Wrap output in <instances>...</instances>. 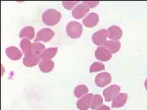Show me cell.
<instances>
[{"label": "cell", "instance_id": "cell-17", "mask_svg": "<svg viewBox=\"0 0 147 110\" xmlns=\"http://www.w3.org/2000/svg\"><path fill=\"white\" fill-rule=\"evenodd\" d=\"M34 35L35 31L34 28L32 26H26L20 31L19 36L22 39L32 40L34 38Z\"/></svg>", "mask_w": 147, "mask_h": 110}, {"label": "cell", "instance_id": "cell-2", "mask_svg": "<svg viewBox=\"0 0 147 110\" xmlns=\"http://www.w3.org/2000/svg\"><path fill=\"white\" fill-rule=\"evenodd\" d=\"M82 24L76 21H70L66 26V32L69 37L72 39L79 38L82 34Z\"/></svg>", "mask_w": 147, "mask_h": 110}, {"label": "cell", "instance_id": "cell-3", "mask_svg": "<svg viewBox=\"0 0 147 110\" xmlns=\"http://www.w3.org/2000/svg\"><path fill=\"white\" fill-rule=\"evenodd\" d=\"M107 38L108 34L107 30L102 29L95 32L92 36V40L96 45L104 46V45L107 42Z\"/></svg>", "mask_w": 147, "mask_h": 110}, {"label": "cell", "instance_id": "cell-20", "mask_svg": "<svg viewBox=\"0 0 147 110\" xmlns=\"http://www.w3.org/2000/svg\"><path fill=\"white\" fill-rule=\"evenodd\" d=\"M74 93V95L76 97L80 98L82 97H84L88 93V88L84 85H78L75 88Z\"/></svg>", "mask_w": 147, "mask_h": 110}, {"label": "cell", "instance_id": "cell-10", "mask_svg": "<svg viewBox=\"0 0 147 110\" xmlns=\"http://www.w3.org/2000/svg\"><path fill=\"white\" fill-rule=\"evenodd\" d=\"M93 94L90 93L86 94L84 97H83L79 100L77 101V107L80 110H87L91 107L92 99L93 97Z\"/></svg>", "mask_w": 147, "mask_h": 110}, {"label": "cell", "instance_id": "cell-1", "mask_svg": "<svg viewBox=\"0 0 147 110\" xmlns=\"http://www.w3.org/2000/svg\"><path fill=\"white\" fill-rule=\"evenodd\" d=\"M61 14L58 11L54 9H49L44 11L42 16V21L45 25L54 26L60 21Z\"/></svg>", "mask_w": 147, "mask_h": 110}, {"label": "cell", "instance_id": "cell-4", "mask_svg": "<svg viewBox=\"0 0 147 110\" xmlns=\"http://www.w3.org/2000/svg\"><path fill=\"white\" fill-rule=\"evenodd\" d=\"M55 36V32L50 28H43L38 31L37 33L36 38L34 39L35 42L42 41L47 42L51 40Z\"/></svg>", "mask_w": 147, "mask_h": 110}, {"label": "cell", "instance_id": "cell-12", "mask_svg": "<svg viewBox=\"0 0 147 110\" xmlns=\"http://www.w3.org/2000/svg\"><path fill=\"white\" fill-rule=\"evenodd\" d=\"M40 58L38 55L34 54H28L25 55V57L23 59V63L26 67H31L36 66L40 61Z\"/></svg>", "mask_w": 147, "mask_h": 110}, {"label": "cell", "instance_id": "cell-5", "mask_svg": "<svg viewBox=\"0 0 147 110\" xmlns=\"http://www.w3.org/2000/svg\"><path fill=\"white\" fill-rule=\"evenodd\" d=\"M120 87L117 85H112L105 89L103 91V95L106 102H110L117 96L120 91Z\"/></svg>", "mask_w": 147, "mask_h": 110}, {"label": "cell", "instance_id": "cell-24", "mask_svg": "<svg viewBox=\"0 0 147 110\" xmlns=\"http://www.w3.org/2000/svg\"><path fill=\"white\" fill-rule=\"evenodd\" d=\"M79 2V1H64L62 2V4L66 9L70 10V9H71L74 6H76Z\"/></svg>", "mask_w": 147, "mask_h": 110}, {"label": "cell", "instance_id": "cell-7", "mask_svg": "<svg viewBox=\"0 0 147 110\" xmlns=\"http://www.w3.org/2000/svg\"><path fill=\"white\" fill-rule=\"evenodd\" d=\"M90 11V7L86 4L82 3L77 5L72 11V16L77 19H80Z\"/></svg>", "mask_w": 147, "mask_h": 110}, {"label": "cell", "instance_id": "cell-14", "mask_svg": "<svg viewBox=\"0 0 147 110\" xmlns=\"http://www.w3.org/2000/svg\"><path fill=\"white\" fill-rule=\"evenodd\" d=\"M127 97V94L126 93H119L112 100V108H120L125 105Z\"/></svg>", "mask_w": 147, "mask_h": 110}, {"label": "cell", "instance_id": "cell-27", "mask_svg": "<svg viewBox=\"0 0 147 110\" xmlns=\"http://www.w3.org/2000/svg\"><path fill=\"white\" fill-rule=\"evenodd\" d=\"M145 87L146 89L147 90V78L145 80Z\"/></svg>", "mask_w": 147, "mask_h": 110}, {"label": "cell", "instance_id": "cell-23", "mask_svg": "<svg viewBox=\"0 0 147 110\" xmlns=\"http://www.w3.org/2000/svg\"><path fill=\"white\" fill-rule=\"evenodd\" d=\"M105 70V65L103 63L95 62L92 64L90 67V73H94Z\"/></svg>", "mask_w": 147, "mask_h": 110}, {"label": "cell", "instance_id": "cell-26", "mask_svg": "<svg viewBox=\"0 0 147 110\" xmlns=\"http://www.w3.org/2000/svg\"><path fill=\"white\" fill-rule=\"evenodd\" d=\"M96 110H110V108L106 106V105H102V106H100Z\"/></svg>", "mask_w": 147, "mask_h": 110}, {"label": "cell", "instance_id": "cell-22", "mask_svg": "<svg viewBox=\"0 0 147 110\" xmlns=\"http://www.w3.org/2000/svg\"><path fill=\"white\" fill-rule=\"evenodd\" d=\"M44 50H45V46L40 42H35L33 44V50H32V54H34L36 55H39Z\"/></svg>", "mask_w": 147, "mask_h": 110}, {"label": "cell", "instance_id": "cell-13", "mask_svg": "<svg viewBox=\"0 0 147 110\" xmlns=\"http://www.w3.org/2000/svg\"><path fill=\"white\" fill-rule=\"evenodd\" d=\"M6 53L9 59L12 60H19L22 57V53L20 50L16 47L11 46L6 50Z\"/></svg>", "mask_w": 147, "mask_h": 110}, {"label": "cell", "instance_id": "cell-15", "mask_svg": "<svg viewBox=\"0 0 147 110\" xmlns=\"http://www.w3.org/2000/svg\"><path fill=\"white\" fill-rule=\"evenodd\" d=\"M104 47L108 50L112 54H115L118 52L121 48V43L119 41L108 40L104 45Z\"/></svg>", "mask_w": 147, "mask_h": 110}, {"label": "cell", "instance_id": "cell-25", "mask_svg": "<svg viewBox=\"0 0 147 110\" xmlns=\"http://www.w3.org/2000/svg\"><path fill=\"white\" fill-rule=\"evenodd\" d=\"M82 3L86 4L90 8H93L98 5L99 2L98 1H82Z\"/></svg>", "mask_w": 147, "mask_h": 110}, {"label": "cell", "instance_id": "cell-19", "mask_svg": "<svg viewBox=\"0 0 147 110\" xmlns=\"http://www.w3.org/2000/svg\"><path fill=\"white\" fill-rule=\"evenodd\" d=\"M20 48L24 54H32L33 44H31L30 40L27 39H23L20 42Z\"/></svg>", "mask_w": 147, "mask_h": 110}, {"label": "cell", "instance_id": "cell-8", "mask_svg": "<svg viewBox=\"0 0 147 110\" xmlns=\"http://www.w3.org/2000/svg\"><path fill=\"white\" fill-rule=\"evenodd\" d=\"M108 38L112 40L118 41L121 39L123 35V31L120 27L117 25L110 26L107 30Z\"/></svg>", "mask_w": 147, "mask_h": 110}, {"label": "cell", "instance_id": "cell-6", "mask_svg": "<svg viewBox=\"0 0 147 110\" xmlns=\"http://www.w3.org/2000/svg\"><path fill=\"white\" fill-rule=\"evenodd\" d=\"M112 76L108 72H102L96 76L95 83L98 87L102 88L110 83Z\"/></svg>", "mask_w": 147, "mask_h": 110}, {"label": "cell", "instance_id": "cell-9", "mask_svg": "<svg viewBox=\"0 0 147 110\" xmlns=\"http://www.w3.org/2000/svg\"><path fill=\"white\" fill-rule=\"evenodd\" d=\"M95 56L99 61L106 62L112 58V53L104 47H99L95 52Z\"/></svg>", "mask_w": 147, "mask_h": 110}, {"label": "cell", "instance_id": "cell-18", "mask_svg": "<svg viewBox=\"0 0 147 110\" xmlns=\"http://www.w3.org/2000/svg\"><path fill=\"white\" fill-rule=\"evenodd\" d=\"M58 52L57 47H51L44 50V51L40 53L39 57L40 59H51L53 58Z\"/></svg>", "mask_w": 147, "mask_h": 110}, {"label": "cell", "instance_id": "cell-11", "mask_svg": "<svg viewBox=\"0 0 147 110\" xmlns=\"http://www.w3.org/2000/svg\"><path fill=\"white\" fill-rule=\"evenodd\" d=\"M99 21V16L96 13L92 12L89 13L85 18H84L82 22L84 25L88 28H93L97 25Z\"/></svg>", "mask_w": 147, "mask_h": 110}, {"label": "cell", "instance_id": "cell-16", "mask_svg": "<svg viewBox=\"0 0 147 110\" xmlns=\"http://www.w3.org/2000/svg\"><path fill=\"white\" fill-rule=\"evenodd\" d=\"M39 67L44 73L51 72L54 68V62L51 59H42L39 62Z\"/></svg>", "mask_w": 147, "mask_h": 110}, {"label": "cell", "instance_id": "cell-21", "mask_svg": "<svg viewBox=\"0 0 147 110\" xmlns=\"http://www.w3.org/2000/svg\"><path fill=\"white\" fill-rule=\"evenodd\" d=\"M103 103V99L101 95L99 94H95L93 95V99H92L91 104V108L92 109H97L100 106H102Z\"/></svg>", "mask_w": 147, "mask_h": 110}]
</instances>
